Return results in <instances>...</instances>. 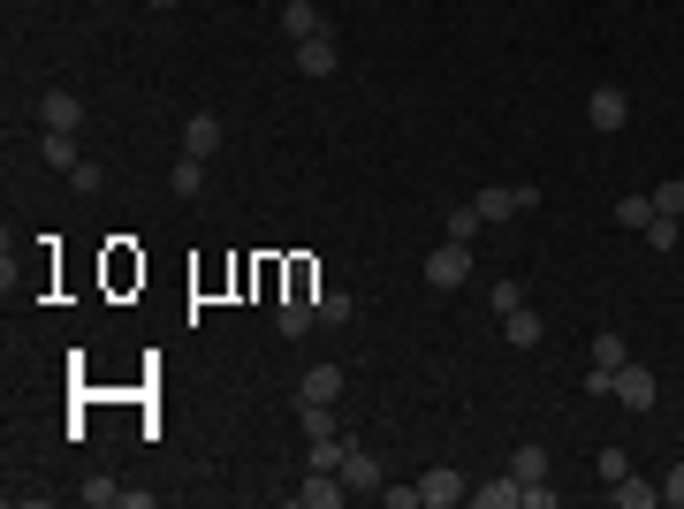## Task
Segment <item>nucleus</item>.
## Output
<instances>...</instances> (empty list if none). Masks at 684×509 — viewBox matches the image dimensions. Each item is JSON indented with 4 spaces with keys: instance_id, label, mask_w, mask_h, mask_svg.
Segmentation results:
<instances>
[{
    "instance_id": "nucleus-1",
    "label": "nucleus",
    "mask_w": 684,
    "mask_h": 509,
    "mask_svg": "<svg viewBox=\"0 0 684 509\" xmlns=\"http://www.w3.org/2000/svg\"><path fill=\"white\" fill-rule=\"evenodd\" d=\"M472 205H480V221H517V213L540 205V190H532V182H487Z\"/></svg>"
},
{
    "instance_id": "nucleus-2",
    "label": "nucleus",
    "mask_w": 684,
    "mask_h": 509,
    "mask_svg": "<svg viewBox=\"0 0 684 509\" xmlns=\"http://www.w3.org/2000/svg\"><path fill=\"white\" fill-rule=\"evenodd\" d=\"M426 282H434L441 297L464 289V282H472V244H434V251H426Z\"/></svg>"
},
{
    "instance_id": "nucleus-3",
    "label": "nucleus",
    "mask_w": 684,
    "mask_h": 509,
    "mask_svg": "<svg viewBox=\"0 0 684 509\" xmlns=\"http://www.w3.org/2000/svg\"><path fill=\"white\" fill-rule=\"evenodd\" d=\"M624 122H632L624 84H593V92H586V130H624Z\"/></svg>"
},
{
    "instance_id": "nucleus-4",
    "label": "nucleus",
    "mask_w": 684,
    "mask_h": 509,
    "mask_svg": "<svg viewBox=\"0 0 684 509\" xmlns=\"http://www.w3.org/2000/svg\"><path fill=\"white\" fill-rule=\"evenodd\" d=\"M418 502H426V509H457V502H472V480L449 472V464H434V472L418 480Z\"/></svg>"
},
{
    "instance_id": "nucleus-5",
    "label": "nucleus",
    "mask_w": 684,
    "mask_h": 509,
    "mask_svg": "<svg viewBox=\"0 0 684 509\" xmlns=\"http://www.w3.org/2000/svg\"><path fill=\"white\" fill-rule=\"evenodd\" d=\"M654 395H662V380L624 357V365H616V403H624V411H654Z\"/></svg>"
},
{
    "instance_id": "nucleus-6",
    "label": "nucleus",
    "mask_w": 684,
    "mask_h": 509,
    "mask_svg": "<svg viewBox=\"0 0 684 509\" xmlns=\"http://www.w3.org/2000/svg\"><path fill=\"white\" fill-rule=\"evenodd\" d=\"M342 502H350L342 472H312L305 487H290V509H342Z\"/></svg>"
},
{
    "instance_id": "nucleus-7",
    "label": "nucleus",
    "mask_w": 684,
    "mask_h": 509,
    "mask_svg": "<svg viewBox=\"0 0 684 509\" xmlns=\"http://www.w3.org/2000/svg\"><path fill=\"white\" fill-rule=\"evenodd\" d=\"M76 122H84V99H76L69 84L38 92V130H76Z\"/></svg>"
},
{
    "instance_id": "nucleus-8",
    "label": "nucleus",
    "mask_w": 684,
    "mask_h": 509,
    "mask_svg": "<svg viewBox=\"0 0 684 509\" xmlns=\"http://www.w3.org/2000/svg\"><path fill=\"white\" fill-rule=\"evenodd\" d=\"M297 76H335L342 69V54H335V31H320V38H297Z\"/></svg>"
},
{
    "instance_id": "nucleus-9",
    "label": "nucleus",
    "mask_w": 684,
    "mask_h": 509,
    "mask_svg": "<svg viewBox=\"0 0 684 509\" xmlns=\"http://www.w3.org/2000/svg\"><path fill=\"white\" fill-rule=\"evenodd\" d=\"M342 457H350V434H342V426L305 434V464H312V472H342Z\"/></svg>"
},
{
    "instance_id": "nucleus-10",
    "label": "nucleus",
    "mask_w": 684,
    "mask_h": 509,
    "mask_svg": "<svg viewBox=\"0 0 684 509\" xmlns=\"http://www.w3.org/2000/svg\"><path fill=\"white\" fill-rule=\"evenodd\" d=\"M297 403H342V365H305Z\"/></svg>"
},
{
    "instance_id": "nucleus-11",
    "label": "nucleus",
    "mask_w": 684,
    "mask_h": 509,
    "mask_svg": "<svg viewBox=\"0 0 684 509\" xmlns=\"http://www.w3.org/2000/svg\"><path fill=\"white\" fill-rule=\"evenodd\" d=\"M182 153H190V161H213V153H221V115H190V122H182Z\"/></svg>"
},
{
    "instance_id": "nucleus-12",
    "label": "nucleus",
    "mask_w": 684,
    "mask_h": 509,
    "mask_svg": "<svg viewBox=\"0 0 684 509\" xmlns=\"http://www.w3.org/2000/svg\"><path fill=\"white\" fill-rule=\"evenodd\" d=\"M38 161H46L54 175H69L76 161H84V153H76V130H46V138H38Z\"/></svg>"
},
{
    "instance_id": "nucleus-13",
    "label": "nucleus",
    "mask_w": 684,
    "mask_h": 509,
    "mask_svg": "<svg viewBox=\"0 0 684 509\" xmlns=\"http://www.w3.org/2000/svg\"><path fill=\"white\" fill-rule=\"evenodd\" d=\"M472 502H480V509H517V502H524V480H517V472H495L487 487H472Z\"/></svg>"
},
{
    "instance_id": "nucleus-14",
    "label": "nucleus",
    "mask_w": 684,
    "mask_h": 509,
    "mask_svg": "<svg viewBox=\"0 0 684 509\" xmlns=\"http://www.w3.org/2000/svg\"><path fill=\"white\" fill-rule=\"evenodd\" d=\"M609 502H616V509H654V502H662V487H647L639 472H624V480H609Z\"/></svg>"
},
{
    "instance_id": "nucleus-15",
    "label": "nucleus",
    "mask_w": 684,
    "mask_h": 509,
    "mask_svg": "<svg viewBox=\"0 0 684 509\" xmlns=\"http://www.w3.org/2000/svg\"><path fill=\"white\" fill-rule=\"evenodd\" d=\"M503 335H510L517 350H540V335H547V320H540L532 305H517V312H503Z\"/></svg>"
},
{
    "instance_id": "nucleus-16",
    "label": "nucleus",
    "mask_w": 684,
    "mask_h": 509,
    "mask_svg": "<svg viewBox=\"0 0 684 509\" xmlns=\"http://www.w3.org/2000/svg\"><path fill=\"white\" fill-rule=\"evenodd\" d=\"M282 31H290V46H297V38H320L328 23H320V8H312V0H290V8H282Z\"/></svg>"
},
{
    "instance_id": "nucleus-17",
    "label": "nucleus",
    "mask_w": 684,
    "mask_h": 509,
    "mask_svg": "<svg viewBox=\"0 0 684 509\" xmlns=\"http://www.w3.org/2000/svg\"><path fill=\"white\" fill-rule=\"evenodd\" d=\"M510 472L524 480V487H540V480H547V449H540V441H517V449H510Z\"/></svg>"
},
{
    "instance_id": "nucleus-18",
    "label": "nucleus",
    "mask_w": 684,
    "mask_h": 509,
    "mask_svg": "<svg viewBox=\"0 0 684 509\" xmlns=\"http://www.w3.org/2000/svg\"><path fill=\"white\" fill-rule=\"evenodd\" d=\"M342 487H350V495H357V487H380V464H373L357 441H350V457H342Z\"/></svg>"
},
{
    "instance_id": "nucleus-19",
    "label": "nucleus",
    "mask_w": 684,
    "mask_h": 509,
    "mask_svg": "<svg viewBox=\"0 0 684 509\" xmlns=\"http://www.w3.org/2000/svg\"><path fill=\"white\" fill-rule=\"evenodd\" d=\"M312 320H320V312H312V297H290V305H282V312H274V328H282V335H290V342L305 335V328H312Z\"/></svg>"
},
{
    "instance_id": "nucleus-20",
    "label": "nucleus",
    "mask_w": 684,
    "mask_h": 509,
    "mask_svg": "<svg viewBox=\"0 0 684 509\" xmlns=\"http://www.w3.org/2000/svg\"><path fill=\"white\" fill-rule=\"evenodd\" d=\"M168 190H175V198H198V190H205V161H190V153H182V161H175V175H168Z\"/></svg>"
},
{
    "instance_id": "nucleus-21",
    "label": "nucleus",
    "mask_w": 684,
    "mask_h": 509,
    "mask_svg": "<svg viewBox=\"0 0 684 509\" xmlns=\"http://www.w3.org/2000/svg\"><path fill=\"white\" fill-rule=\"evenodd\" d=\"M616 221H624V228H647V221H654V190H647V198L624 190V198H616Z\"/></svg>"
},
{
    "instance_id": "nucleus-22",
    "label": "nucleus",
    "mask_w": 684,
    "mask_h": 509,
    "mask_svg": "<svg viewBox=\"0 0 684 509\" xmlns=\"http://www.w3.org/2000/svg\"><path fill=\"white\" fill-rule=\"evenodd\" d=\"M312 312H320L328 328H342V320L357 312V297H342V289H320V297H312Z\"/></svg>"
},
{
    "instance_id": "nucleus-23",
    "label": "nucleus",
    "mask_w": 684,
    "mask_h": 509,
    "mask_svg": "<svg viewBox=\"0 0 684 509\" xmlns=\"http://www.w3.org/2000/svg\"><path fill=\"white\" fill-rule=\"evenodd\" d=\"M639 236H647V251H677V213H654Z\"/></svg>"
},
{
    "instance_id": "nucleus-24",
    "label": "nucleus",
    "mask_w": 684,
    "mask_h": 509,
    "mask_svg": "<svg viewBox=\"0 0 684 509\" xmlns=\"http://www.w3.org/2000/svg\"><path fill=\"white\" fill-rule=\"evenodd\" d=\"M480 228H487V221H480V205H457V213H449V244H472Z\"/></svg>"
},
{
    "instance_id": "nucleus-25",
    "label": "nucleus",
    "mask_w": 684,
    "mask_h": 509,
    "mask_svg": "<svg viewBox=\"0 0 684 509\" xmlns=\"http://www.w3.org/2000/svg\"><path fill=\"white\" fill-rule=\"evenodd\" d=\"M593 365H609V372L624 365V335H616V328H601V335H593Z\"/></svg>"
},
{
    "instance_id": "nucleus-26",
    "label": "nucleus",
    "mask_w": 684,
    "mask_h": 509,
    "mask_svg": "<svg viewBox=\"0 0 684 509\" xmlns=\"http://www.w3.org/2000/svg\"><path fill=\"white\" fill-rule=\"evenodd\" d=\"M84 502L92 509H122V487H115V480H84Z\"/></svg>"
},
{
    "instance_id": "nucleus-27",
    "label": "nucleus",
    "mask_w": 684,
    "mask_h": 509,
    "mask_svg": "<svg viewBox=\"0 0 684 509\" xmlns=\"http://www.w3.org/2000/svg\"><path fill=\"white\" fill-rule=\"evenodd\" d=\"M69 182H76V190H107V168H99V161H76Z\"/></svg>"
},
{
    "instance_id": "nucleus-28",
    "label": "nucleus",
    "mask_w": 684,
    "mask_h": 509,
    "mask_svg": "<svg viewBox=\"0 0 684 509\" xmlns=\"http://www.w3.org/2000/svg\"><path fill=\"white\" fill-rule=\"evenodd\" d=\"M654 213H677V221H684V175H677V182H662V190H654Z\"/></svg>"
},
{
    "instance_id": "nucleus-29",
    "label": "nucleus",
    "mask_w": 684,
    "mask_h": 509,
    "mask_svg": "<svg viewBox=\"0 0 684 509\" xmlns=\"http://www.w3.org/2000/svg\"><path fill=\"white\" fill-rule=\"evenodd\" d=\"M593 472H601V480H624V472H632V457H624V449H601V457H593Z\"/></svg>"
},
{
    "instance_id": "nucleus-30",
    "label": "nucleus",
    "mask_w": 684,
    "mask_h": 509,
    "mask_svg": "<svg viewBox=\"0 0 684 509\" xmlns=\"http://www.w3.org/2000/svg\"><path fill=\"white\" fill-rule=\"evenodd\" d=\"M380 502H388V509H426V502H418V480H411V487H380Z\"/></svg>"
},
{
    "instance_id": "nucleus-31",
    "label": "nucleus",
    "mask_w": 684,
    "mask_h": 509,
    "mask_svg": "<svg viewBox=\"0 0 684 509\" xmlns=\"http://www.w3.org/2000/svg\"><path fill=\"white\" fill-rule=\"evenodd\" d=\"M662 502L684 509V464H670V472H662Z\"/></svg>"
},
{
    "instance_id": "nucleus-32",
    "label": "nucleus",
    "mask_w": 684,
    "mask_h": 509,
    "mask_svg": "<svg viewBox=\"0 0 684 509\" xmlns=\"http://www.w3.org/2000/svg\"><path fill=\"white\" fill-rule=\"evenodd\" d=\"M524 305V282H495V312H517Z\"/></svg>"
},
{
    "instance_id": "nucleus-33",
    "label": "nucleus",
    "mask_w": 684,
    "mask_h": 509,
    "mask_svg": "<svg viewBox=\"0 0 684 509\" xmlns=\"http://www.w3.org/2000/svg\"><path fill=\"white\" fill-rule=\"evenodd\" d=\"M145 8H161V15H168V8H182V0H145Z\"/></svg>"
}]
</instances>
